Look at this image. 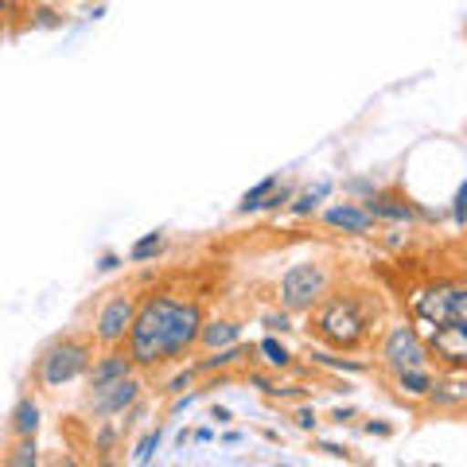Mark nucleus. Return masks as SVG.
Instances as JSON below:
<instances>
[{
	"label": "nucleus",
	"instance_id": "16",
	"mask_svg": "<svg viewBox=\"0 0 467 467\" xmlns=\"http://www.w3.org/2000/svg\"><path fill=\"white\" fill-rule=\"evenodd\" d=\"M245 355H250V347H242V343H230V347H218V350H211L207 358L199 362L195 370H226V367H234V362H242Z\"/></svg>",
	"mask_w": 467,
	"mask_h": 467
},
{
	"label": "nucleus",
	"instance_id": "28",
	"mask_svg": "<svg viewBox=\"0 0 467 467\" xmlns=\"http://www.w3.org/2000/svg\"><path fill=\"white\" fill-rule=\"evenodd\" d=\"M463 199H467V187H456V226H463Z\"/></svg>",
	"mask_w": 467,
	"mask_h": 467
},
{
	"label": "nucleus",
	"instance_id": "12",
	"mask_svg": "<svg viewBox=\"0 0 467 467\" xmlns=\"http://www.w3.org/2000/svg\"><path fill=\"white\" fill-rule=\"evenodd\" d=\"M370 218H393V223H413V207L398 195H382V192H370V199L362 202Z\"/></svg>",
	"mask_w": 467,
	"mask_h": 467
},
{
	"label": "nucleus",
	"instance_id": "7",
	"mask_svg": "<svg viewBox=\"0 0 467 467\" xmlns=\"http://www.w3.org/2000/svg\"><path fill=\"white\" fill-rule=\"evenodd\" d=\"M382 367L389 374L398 370H413V367H429V350H425V339L413 324H393L382 339Z\"/></svg>",
	"mask_w": 467,
	"mask_h": 467
},
{
	"label": "nucleus",
	"instance_id": "29",
	"mask_svg": "<svg viewBox=\"0 0 467 467\" xmlns=\"http://www.w3.org/2000/svg\"><path fill=\"white\" fill-rule=\"evenodd\" d=\"M211 417H214V420H218V425H226V420H230V413H226V409H218V405H214V409H211Z\"/></svg>",
	"mask_w": 467,
	"mask_h": 467
},
{
	"label": "nucleus",
	"instance_id": "19",
	"mask_svg": "<svg viewBox=\"0 0 467 467\" xmlns=\"http://www.w3.org/2000/svg\"><path fill=\"white\" fill-rule=\"evenodd\" d=\"M257 350H261V355H265V362H269L273 370H288V367H292V350H288L285 343H276L273 335H265Z\"/></svg>",
	"mask_w": 467,
	"mask_h": 467
},
{
	"label": "nucleus",
	"instance_id": "14",
	"mask_svg": "<svg viewBox=\"0 0 467 467\" xmlns=\"http://www.w3.org/2000/svg\"><path fill=\"white\" fill-rule=\"evenodd\" d=\"M393 382H398V389L409 393V398H425L436 378H432L429 367H413V370H398V374H393Z\"/></svg>",
	"mask_w": 467,
	"mask_h": 467
},
{
	"label": "nucleus",
	"instance_id": "15",
	"mask_svg": "<svg viewBox=\"0 0 467 467\" xmlns=\"http://www.w3.org/2000/svg\"><path fill=\"white\" fill-rule=\"evenodd\" d=\"M8 425H12V432H16V436H36L39 432V405L32 398H20L16 409H12Z\"/></svg>",
	"mask_w": 467,
	"mask_h": 467
},
{
	"label": "nucleus",
	"instance_id": "30",
	"mask_svg": "<svg viewBox=\"0 0 467 467\" xmlns=\"http://www.w3.org/2000/svg\"><path fill=\"white\" fill-rule=\"evenodd\" d=\"M117 265H121V261H117L113 254H106V257H101V269H106V273H109V269H117Z\"/></svg>",
	"mask_w": 467,
	"mask_h": 467
},
{
	"label": "nucleus",
	"instance_id": "2",
	"mask_svg": "<svg viewBox=\"0 0 467 467\" xmlns=\"http://www.w3.org/2000/svg\"><path fill=\"white\" fill-rule=\"evenodd\" d=\"M308 327L319 343H327L335 350H355L358 343H367L370 335V312L367 304L350 292H327L324 300L308 312Z\"/></svg>",
	"mask_w": 467,
	"mask_h": 467
},
{
	"label": "nucleus",
	"instance_id": "10",
	"mask_svg": "<svg viewBox=\"0 0 467 467\" xmlns=\"http://www.w3.org/2000/svg\"><path fill=\"white\" fill-rule=\"evenodd\" d=\"M137 374L133 358H129V350H117V347H106V355L101 358H90V367H86V382L90 386H106V382H117V378H129Z\"/></svg>",
	"mask_w": 467,
	"mask_h": 467
},
{
	"label": "nucleus",
	"instance_id": "22",
	"mask_svg": "<svg viewBox=\"0 0 467 467\" xmlns=\"http://www.w3.org/2000/svg\"><path fill=\"white\" fill-rule=\"evenodd\" d=\"M5 463L12 467H27V463H39V451H36V436H20V444L8 451Z\"/></svg>",
	"mask_w": 467,
	"mask_h": 467
},
{
	"label": "nucleus",
	"instance_id": "21",
	"mask_svg": "<svg viewBox=\"0 0 467 467\" xmlns=\"http://www.w3.org/2000/svg\"><path fill=\"white\" fill-rule=\"evenodd\" d=\"M160 250H164V234L160 230H152V234H144V238L129 250V261H152Z\"/></svg>",
	"mask_w": 467,
	"mask_h": 467
},
{
	"label": "nucleus",
	"instance_id": "23",
	"mask_svg": "<svg viewBox=\"0 0 467 467\" xmlns=\"http://www.w3.org/2000/svg\"><path fill=\"white\" fill-rule=\"evenodd\" d=\"M312 358L319 367H331V370H347V374H367L370 367L367 362H347V358H335V355H324V350H312Z\"/></svg>",
	"mask_w": 467,
	"mask_h": 467
},
{
	"label": "nucleus",
	"instance_id": "9",
	"mask_svg": "<svg viewBox=\"0 0 467 467\" xmlns=\"http://www.w3.org/2000/svg\"><path fill=\"white\" fill-rule=\"evenodd\" d=\"M429 335H420L425 339V350L429 358L436 355L444 370L460 374L467 367V324H441V327H425Z\"/></svg>",
	"mask_w": 467,
	"mask_h": 467
},
{
	"label": "nucleus",
	"instance_id": "4",
	"mask_svg": "<svg viewBox=\"0 0 467 467\" xmlns=\"http://www.w3.org/2000/svg\"><path fill=\"white\" fill-rule=\"evenodd\" d=\"M90 343L86 339H75V335H63V339H55L47 350L39 355V386L47 389H58L67 382H78V378L86 374V367H90Z\"/></svg>",
	"mask_w": 467,
	"mask_h": 467
},
{
	"label": "nucleus",
	"instance_id": "26",
	"mask_svg": "<svg viewBox=\"0 0 467 467\" xmlns=\"http://www.w3.org/2000/svg\"><path fill=\"white\" fill-rule=\"evenodd\" d=\"M195 374H199V370H195V367H192V370H183V374H180V378H175V382H171V386H168V393H180V389H183V386H187V382H192V378H195Z\"/></svg>",
	"mask_w": 467,
	"mask_h": 467
},
{
	"label": "nucleus",
	"instance_id": "18",
	"mask_svg": "<svg viewBox=\"0 0 467 467\" xmlns=\"http://www.w3.org/2000/svg\"><path fill=\"white\" fill-rule=\"evenodd\" d=\"M281 183V175H265L261 183H254L250 192L242 195V202H238V214H254V211H261V202H265V195L273 192V187Z\"/></svg>",
	"mask_w": 467,
	"mask_h": 467
},
{
	"label": "nucleus",
	"instance_id": "8",
	"mask_svg": "<svg viewBox=\"0 0 467 467\" xmlns=\"http://www.w3.org/2000/svg\"><path fill=\"white\" fill-rule=\"evenodd\" d=\"M137 316V296L133 292H113V296L98 308V319H94V339L101 347H121L125 335H129V324Z\"/></svg>",
	"mask_w": 467,
	"mask_h": 467
},
{
	"label": "nucleus",
	"instance_id": "25",
	"mask_svg": "<svg viewBox=\"0 0 467 467\" xmlns=\"http://www.w3.org/2000/svg\"><path fill=\"white\" fill-rule=\"evenodd\" d=\"M265 327L269 331H292V319H288V312H269L265 316Z\"/></svg>",
	"mask_w": 467,
	"mask_h": 467
},
{
	"label": "nucleus",
	"instance_id": "5",
	"mask_svg": "<svg viewBox=\"0 0 467 467\" xmlns=\"http://www.w3.org/2000/svg\"><path fill=\"white\" fill-rule=\"evenodd\" d=\"M327 288H331V276L324 265L296 261V265H288L281 276V308L288 316H308L316 304L327 296Z\"/></svg>",
	"mask_w": 467,
	"mask_h": 467
},
{
	"label": "nucleus",
	"instance_id": "13",
	"mask_svg": "<svg viewBox=\"0 0 467 467\" xmlns=\"http://www.w3.org/2000/svg\"><path fill=\"white\" fill-rule=\"evenodd\" d=\"M238 335H242V327L234 324V319H202V327H199V343H195V347L218 350V347L238 343Z\"/></svg>",
	"mask_w": 467,
	"mask_h": 467
},
{
	"label": "nucleus",
	"instance_id": "11",
	"mask_svg": "<svg viewBox=\"0 0 467 467\" xmlns=\"http://www.w3.org/2000/svg\"><path fill=\"white\" fill-rule=\"evenodd\" d=\"M324 223L343 234H367L374 226V218L367 214V207H358V202H335V207L324 211Z\"/></svg>",
	"mask_w": 467,
	"mask_h": 467
},
{
	"label": "nucleus",
	"instance_id": "17",
	"mask_svg": "<svg viewBox=\"0 0 467 467\" xmlns=\"http://www.w3.org/2000/svg\"><path fill=\"white\" fill-rule=\"evenodd\" d=\"M425 398H429V405H432V409H460V405H463V398H467V389H463L460 382H448V386L432 382V389L425 393Z\"/></svg>",
	"mask_w": 467,
	"mask_h": 467
},
{
	"label": "nucleus",
	"instance_id": "27",
	"mask_svg": "<svg viewBox=\"0 0 467 467\" xmlns=\"http://www.w3.org/2000/svg\"><path fill=\"white\" fill-rule=\"evenodd\" d=\"M296 425H300V429H316V409H300V413H296Z\"/></svg>",
	"mask_w": 467,
	"mask_h": 467
},
{
	"label": "nucleus",
	"instance_id": "3",
	"mask_svg": "<svg viewBox=\"0 0 467 467\" xmlns=\"http://www.w3.org/2000/svg\"><path fill=\"white\" fill-rule=\"evenodd\" d=\"M413 319L420 327L467 324V285L463 281H436L413 296Z\"/></svg>",
	"mask_w": 467,
	"mask_h": 467
},
{
	"label": "nucleus",
	"instance_id": "31",
	"mask_svg": "<svg viewBox=\"0 0 467 467\" xmlns=\"http://www.w3.org/2000/svg\"><path fill=\"white\" fill-rule=\"evenodd\" d=\"M324 451H327V456H335V460L347 456V448H339V444H324Z\"/></svg>",
	"mask_w": 467,
	"mask_h": 467
},
{
	"label": "nucleus",
	"instance_id": "24",
	"mask_svg": "<svg viewBox=\"0 0 467 467\" xmlns=\"http://www.w3.org/2000/svg\"><path fill=\"white\" fill-rule=\"evenodd\" d=\"M160 441H164V432L160 429H152L144 441L137 444V451H133V463H152L156 460V448H160Z\"/></svg>",
	"mask_w": 467,
	"mask_h": 467
},
{
	"label": "nucleus",
	"instance_id": "20",
	"mask_svg": "<svg viewBox=\"0 0 467 467\" xmlns=\"http://www.w3.org/2000/svg\"><path fill=\"white\" fill-rule=\"evenodd\" d=\"M331 192V183H316L312 192H304V195H292L288 202H292V214H316V207H319V199H324Z\"/></svg>",
	"mask_w": 467,
	"mask_h": 467
},
{
	"label": "nucleus",
	"instance_id": "1",
	"mask_svg": "<svg viewBox=\"0 0 467 467\" xmlns=\"http://www.w3.org/2000/svg\"><path fill=\"white\" fill-rule=\"evenodd\" d=\"M202 304L180 300L171 292H149L137 300V316L129 324L125 350L137 370H156L164 362H180L187 350H195L202 327Z\"/></svg>",
	"mask_w": 467,
	"mask_h": 467
},
{
	"label": "nucleus",
	"instance_id": "6",
	"mask_svg": "<svg viewBox=\"0 0 467 467\" xmlns=\"http://www.w3.org/2000/svg\"><path fill=\"white\" fill-rule=\"evenodd\" d=\"M140 393H144V382L137 374L117 378V382H106V386H90V393H86V413L98 417V420L121 417L129 409H137Z\"/></svg>",
	"mask_w": 467,
	"mask_h": 467
}]
</instances>
